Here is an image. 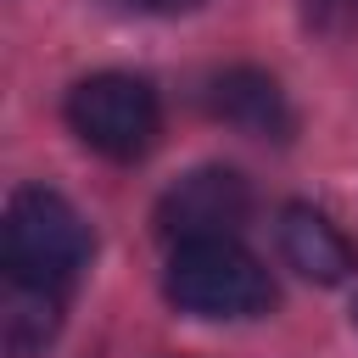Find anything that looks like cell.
Returning a JSON list of instances; mask_svg holds the SVG:
<instances>
[{
	"label": "cell",
	"instance_id": "1",
	"mask_svg": "<svg viewBox=\"0 0 358 358\" xmlns=\"http://www.w3.org/2000/svg\"><path fill=\"white\" fill-rule=\"evenodd\" d=\"M90 263V229L78 207L45 185H22L6 201V274L11 285L67 291Z\"/></svg>",
	"mask_w": 358,
	"mask_h": 358
},
{
	"label": "cell",
	"instance_id": "2",
	"mask_svg": "<svg viewBox=\"0 0 358 358\" xmlns=\"http://www.w3.org/2000/svg\"><path fill=\"white\" fill-rule=\"evenodd\" d=\"M168 302L190 319H257L274 308V280L268 268L235 241H185L173 246L168 280H162Z\"/></svg>",
	"mask_w": 358,
	"mask_h": 358
},
{
	"label": "cell",
	"instance_id": "3",
	"mask_svg": "<svg viewBox=\"0 0 358 358\" xmlns=\"http://www.w3.org/2000/svg\"><path fill=\"white\" fill-rule=\"evenodd\" d=\"M67 123L90 151L112 162H134L157 145L162 106H157V90L134 73H90L67 95Z\"/></svg>",
	"mask_w": 358,
	"mask_h": 358
},
{
	"label": "cell",
	"instance_id": "4",
	"mask_svg": "<svg viewBox=\"0 0 358 358\" xmlns=\"http://www.w3.org/2000/svg\"><path fill=\"white\" fill-rule=\"evenodd\" d=\"M246 218H252V185L235 168H196L179 185H168L157 201V235L173 246L241 235Z\"/></svg>",
	"mask_w": 358,
	"mask_h": 358
},
{
	"label": "cell",
	"instance_id": "5",
	"mask_svg": "<svg viewBox=\"0 0 358 358\" xmlns=\"http://www.w3.org/2000/svg\"><path fill=\"white\" fill-rule=\"evenodd\" d=\"M207 106H213L218 123H229V129H241L252 140H291V129H296V112H291L285 90L257 67L218 73L207 84Z\"/></svg>",
	"mask_w": 358,
	"mask_h": 358
},
{
	"label": "cell",
	"instance_id": "6",
	"mask_svg": "<svg viewBox=\"0 0 358 358\" xmlns=\"http://www.w3.org/2000/svg\"><path fill=\"white\" fill-rule=\"evenodd\" d=\"M280 252L302 280H319V285H341L358 268L352 241L313 207H285L280 213Z\"/></svg>",
	"mask_w": 358,
	"mask_h": 358
},
{
	"label": "cell",
	"instance_id": "7",
	"mask_svg": "<svg viewBox=\"0 0 358 358\" xmlns=\"http://www.w3.org/2000/svg\"><path fill=\"white\" fill-rule=\"evenodd\" d=\"M62 330V291H34L11 285L6 296V352L11 358H39Z\"/></svg>",
	"mask_w": 358,
	"mask_h": 358
},
{
	"label": "cell",
	"instance_id": "8",
	"mask_svg": "<svg viewBox=\"0 0 358 358\" xmlns=\"http://www.w3.org/2000/svg\"><path fill=\"white\" fill-rule=\"evenodd\" d=\"M308 22L313 28H347V22H358V0H308Z\"/></svg>",
	"mask_w": 358,
	"mask_h": 358
},
{
	"label": "cell",
	"instance_id": "9",
	"mask_svg": "<svg viewBox=\"0 0 358 358\" xmlns=\"http://www.w3.org/2000/svg\"><path fill=\"white\" fill-rule=\"evenodd\" d=\"M134 6H140V11H168V17H173V11H196L201 0H134Z\"/></svg>",
	"mask_w": 358,
	"mask_h": 358
},
{
	"label": "cell",
	"instance_id": "10",
	"mask_svg": "<svg viewBox=\"0 0 358 358\" xmlns=\"http://www.w3.org/2000/svg\"><path fill=\"white\" fill-rule=\"evenodd\" d=\"M123 6H134V0H123Z\"/></svg>",
	"mask_w": 358,
	"mask_h": 358
}]
</instances>
